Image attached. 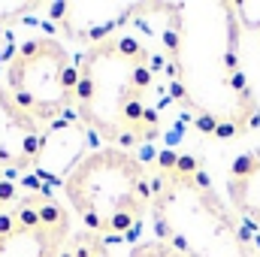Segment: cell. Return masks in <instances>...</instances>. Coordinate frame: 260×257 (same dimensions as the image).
Masks as SVG:
<instances>
[{
    "mask_svg": "<svg viewBox=\"0 0 260 257\" xmlns=\"http://www.w3.org/2000/svg\"><path fill=\"white\" fill-rule=\"evenodd\" d=\"M79 61L55 34H34L21 40L6 64V94L40 130L64 118L76 106Z\"/></svg>",
    "mask_w": 260,
    "mask_h": 257,
    "instance_id": "cell-5",
    "label": "cell"
},
{
    "mask_svg": "<svg viewBox=\"0 0 260 257\" xmlns=\"http://www.w3.org/2000/svg\"><path fill=\"white\" fill-rule=\"evenodd\" d=\"M164 46L170 52L179 100L197 127L215 139H236L254 124L257 100L239 64V21L233 3L173 6Z\"/></svg>",
    "mask_w": 260,
    "mask_h": 257,
    "instance_id": "cell-1",
    "label": "cell"
},
{
    "mask_svg": "<svg viewBox=\"0 0 260 257\" xmlns=\"http://www.w3.org/2000/svg\"><path fill=\"white\" fill-rule=\"evenodd\" d=\"M61 257H109V251H106L103 239H97L94 233L85 230V233H73L67 239Z\"/></svg>",
    "mask_w": 260,
    "mask_h": 257,
    "instance_id": "cell-11",
    "label": "cell"
},
{
    "mask_svg": "<svg viewBox=\"0 0 260 257\" xmlns=\"http://www.w3.org/2000/svg\"><path fill=\"white\" fill-rule=\"evenodd\" d=\"M40 133L43 130L27 115L18 112V106L9 100L6 88L0 85V170H6V173L27 170L34 164Z\"/></svg>",
    "mask_w": 260,
    "mask_h": 257,
    "instance_id": "cell-9",
    "label": "cell"
},
{
    "mask_svg": "<svg viewBox=\"0 0 260 257\" xmlns=\"http://www.w3.org/2000/svg\"><path fill=\"white\" fill-rule=\"evenodd\" d=\"M233 12H236V21H242L245 27H260V3H233Z\"/></svg>",
    "mask_w": 260,
    "mask_h": 257,
    "instance_id": "cell-15",
    "label": "cell"
},
{
    "mask_svg": "<svg viewBox=\"0 0 260 257\" xmlns=\"http://www.w3.org/2000/svg\"><path fill=\"white\" fill-rule=\"evenodd\" d=\"M127 257H185L179 248H173L164 239H151V242H139Z\"/></svg>",
    "mask_w": 260,
    "mask_h": 257,
    "instance_id": "cell-12",
    "label": "cell"
},
{
    "mask_svg": "<svg viewBox=\"0 0 260 257\" xmlns=\"http://www.w3.org/2000/svg\"><path fill=\"white\" fill-rule=\"evenodd\" d=\"M151 215L157 239L185 257H257L236 215L209 185L191 154L164 151L151 176Z\"/></svg>",
    "mask_w": 260,
    "mask_h": 257,
    "instance_id": "cell-3",
    "label": "cell"
},
{
    "mask_svg": "<svg viewBox=\"0 0 260 257\" xmlns=\"http://www.w3.org/2000/svg\"><path fill=\"white\" fill-rule=\"evenodd\" d=\"M70 218L43 188H27L0 212V257H61Z\"/></svg>",
    "mask_w": 260,
    "mask_h": 257,
    "instance_id": "cell-6",
    "label": "cell"
},
{
    "mask_svg": "<svg viewBox=\"0 0 260 257\" xmlns=\"http://www.w3.org/2000/svg\"><path fill=\"white\" fill-rule=\"evenodd\" d=\"M18 18H9V21H0V67H6L12 61V55H15V49L21 46L18 40H15V24Z\"/></svg>",
    "mask_w": 260,
    "mask_h": 257,
    "instance_id": "cell-13",
    "label": "cell"
},
{
    "mask_svg": "<svg viewBox=\"0 0 260 257\" xmlns=\"http://www.w3.org/2000/svg\"><path fill=\"white\" fill-rule=\"evenodd\" d=\"M61 188L85 230L97 239L136 230L151 209V176L145 164L118 145L88 151Z\"/></svg>",
    "mask_w": 260,
    "mask_h": 257,
    "instance_id": "cell-4",
    "label": "cell"
},
{
    "mask_svg": "<svg viewBox=\"0 0 260 257\" xmlns=\"http://www.w3.org/2000/svg\"><path fill=\"white\" fill-rule=\"evenodd\" d=\"M133 15L82 55L73 106L94 136L118 142V148L157 139L164 103L179 100L176 82H167V73L176 76L170 52L157 58L133 30Z\"/></svg>",
    "mask_w": 260,
    "mask_h": 257,
    "instance_id": "cell-2",
    "label": "cell"
},
{
    "mask_svg": "<svg viewBox=\"0 0 260 257\" xmlns=\"http://www.w3.org/2000/svg\"><path fill=\"white\" fill-rule=\"evenodd\" d=\"M21 194L24 191H21L18 173H6V170H0V212H3L6 206H12Z\"/></svg>",
    "mask_w": 260,
    "mask_h": 257,
    "instance_id": "cell-14",
    "label": "cell"
},
{
    "mask_svg": "<svg viewBox=\"0 0 260 257\" xmlns=\"http://www.w3.org/2000/svg\"><path fill=\"white\" fill-rule=\"evenodd\" d=\"M91 136L94 133L76 118V112L52 121L40 133V145H37V154H34V164H30L37 182H58V185H64L67 176L82 164V157L88 151H94L91 148Z\"/></svg>",
    "mask_w": 260,
    "mask_h": 257,
    "instance_id": "cell-7",
    "label": "cell"
},
{
    "mask_svg": "<svg viewBox=\"0 0 260 257\" xmlns=\"http://www.w3.org/2000/svg\"><path fill=\"white\" fill-rule=\"evenodd\" d=\"M136 6L139 3H58L49 6V12H58L55 18L73 40L97 43L106 34L118 30L136 12Z\"/></svg>",
    "mask_w": 260,
    "mask_h": 257,
    "instance_id": "cell-8",
    "label": "cell"
},
{
    "mask_svg": "<svg viewBox=\"0 0 260 257\" xmlns=\"http://www.w3.org/2000/svg\"><path fill=\"white\" fill-rule=\"evenodd\" d=\"M227 197L233 212L260 230V148L233 160L227 176Z\"/></svg>",
    "mask_w": 260,
    "mask_h": 257,
    "instance_id": "cell-10",
    "label": "cell"
},
{
    "mask_svg": "<svg viewBox=\"0 0 260 257\" xmlns=\"http://www.w3.org/2000/svg\"><path fill=\"white\" fill-rule=\"evenodd\" d=\"M257 257H260V254H257Z\"/></svg>",
    "mask_w": 260,
    "mask_h": 257,
    "instance_id": "cell-16",
    "label": "cell"
}]
</instances>
